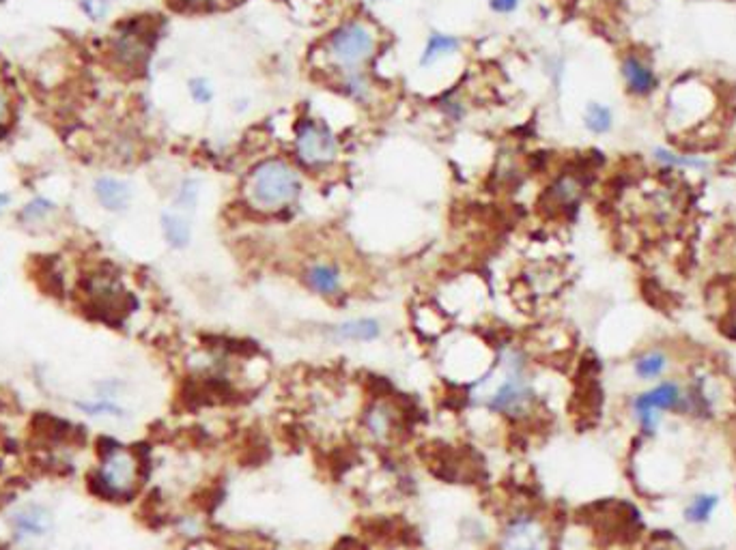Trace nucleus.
I'll list each match as a JSON object with an SVG mask.
<instances>
[{
  "instance_id": "obj_4",
  "label": "nucleus",
  "mask_w": 736,
  "mask_h": 550,
  "mask_svg": "<svg viewBox=\"0 0 736 550\" xmlns=\"http://www.w3.org/2000/svg\"><path fill=\"white\" fill-rule=\"evenodd\" d=\"M301 189L300 170L287 157H265L250 168L242 194L250 209L272 215L298 203Z\"/></svg>"
},
{
  "instance_id": "obj_12",
  "label": "nucleus",
  "mask_w": 736,
  "mask_h": 550,
  "mask_svg": "<svg viewBox=\"0 0 736 550\" xmlns=\"http://www.w3.org/2000/svg\"><path fill=\"white\" fill-rule=\"evenodd\" d=\"M398 411L390 400H373L362 412V428L373 443H386L397 434Z\"/></svg>"
},
{
  "instance_id": "obj_28",
  "label": "nucleus",
  "mask_w": 736,
  "mask_h": 550,
  "mask_svg": "<svg viewBox=\"0 0 736 550\" xmlns=\"http://www.w3.org/2000/svg\"><path fill=\"white\" fill-rule=\"evenodd\" d=\"M80 7L91 20H100L108 11V0H80Z\"/></svg>"
},
{
  "instance_id": "obj_8",
  "label": "nucleus",
  "mask_w": 736,
  "mask_h": 550,
  "mask_svg": "<svg viewBox=\"0 0 736 550\" xmlns=\"http://www.w3.org/2000/svg\"><path fill=\"white\" fill-rule=\"evenodd\" d=\"M84 299L101 318H121L129 308V295L114 273L95 271L84 280Z\"/></svg>"
},
{
  "instance_id": "obj_23",
  "label": "nucleus",
  "mask_w": 736,
  "mask_h": 550,
  "mask_svg": "<svg viewBox=\"0 0 736 550\" xmlns=\"http://www.w3.org/2000/svg\"><path fill=\"white\" fill-rule=\"evenodd\" d=\"M719 507V495L715 492H700L695 495L692 501L687 503V507L683 509V518L684 523L689 525H706L712 518V514L717 512Z\"/></svg>"
},
{
  "instance_id": "obj_32",
  "label": "nucleus",
  "mask_w": 736,
  "mask_h": 550,
  "mask_svg": "<svg viewBox=\"0 0 736 550\" xmlns=\"http://www.w3.org/2000/svg\"><path fill=\"white\" fill-rule=\"evenodd\" d=\"M9 203H11L9 194L0 192V215H3V213H5V209H7V206H9Z\"/></svg>"
},
{
  "instance_id": "obj_2",
  "label": "nucleus",
  "mask_w": 736,
  "mask_h": 550,
  "mask_svg": "<svg viewBox=\"0 0 736 550\" xmlns=\"http://www.w3.org/2000/svg\"><path fill=\"white\" fill-rule=\"evenodd\" d=\"M379 28L364 17H351L325 34L317 54L321 65L330 69L334 78H339L353 71H368V65L379 54Z\"/></svg>"
},
{
  "instance_id": "obj_16",
  "label": "nucleus",
  "mask_w": 736,
  "mask_h": 550,
  "mask_svg": "<svg viewBox=\"0 0 736 550\" xmlns=\"http://www.w3.org/2000/svg\"><path fill=\"white\" fill-rule=\"evenodd\" d=\"M95 200L110 213H123L132 204V187L117 176H97L93 183Z\"/></svg>"
},
{
  "instance_id": "obj_13",
  "label": "nucleus",
  "mask_w": 736,
  "mask_h": 550,
  "mask_svg": "<svg viewBox=\"0 0 736 550\" xmlns=\"http://www.w3.org/2000/svg\"><path fill=\"white\" fill-rule=\"evenodd\" d=\"M620 73H623L626 90L633 97L653 95V90L659 84V78L655 73L653 65L648 61H644L640 54H636V52H629V54L623 56V61H620Z\"/></svg>"
},
{
  "instance_id": "obj_11",
  "label": "nucleus",
  "mask_w": 736,
  "mask_h": 550,
  "mask_svg": "<svg viewBox=\"0 0 736 550\" xmlns=\"http://www.w3.org/2000/svg\"><path fill=\"white\" fill-rule=\"evenodd\" d=\"M301 280H304L308 290L328 301L340 299L347 289L342 267L336 261H328V258H315V261L308 262L301 269Z\"/></svg>"
},
{
  "instance_id": "obj_3",
  "label": "nucleus",
  "mask_w": 736,
  "mask_h": 550,
  "mask_svg": "<svg viewBox=\"0 0 736 550\" xmlns=\"http://www.w3.org/2000/svg\"><path fill=\"white\" fill-rule=\"evenodd\" d=\"M145 464L136 447L104 439L97 447V464L89 473V488L104 501H132L139 495Z\"/></svg>"
},
{
  "instance_id": "obj_26",
  "label": "nucleus",
  "mask_w": 736,
  "mask_h": 550,
  "mask_svg": "<svg viewBox=\"0 0 736 550\" xmlns=\"http://www.w3.org/2000/svg\"><path fill=\"white\" fill-rule=\"evenodd\" d=\"M187 93H190L194 103H198V106H207V103H211V100H214L215 90H214V84H211L207 78L196 76V78L187 80Z\"/></svg>"
},
{
  "instance_id": "obj_20",
  "label": "nucleus",
  "mask_w": 736,
  "mask_h": 550,
  "mask_svg": "<svg viewBox=\"0 0 736 550\" xmlns=\"http://www.w3.org/2000/svg\"><path fill=\"white\" fill-rule=\"evenodd\" d=\"M73 406H76L78 412H82V415H87V417H93V420H128L129 417L128 409L119 404L117 400L101 398V395H97V398H91V400H76Z\"/></svg>"
},
{
  "instance_id": "obj_10",
  "label": "nucleus",
  "mask_w": 736,
  "mask_h": 550,
  "mask_svg": "<svg viewBox=\"0 0 736 550\" xmlns=\"http://www.w3.org/2000/svg\"><path fill=\"white\" fill-rule=\"evenodd\" d=\"M9 531L18 544L37 542L48 537L54 529V514L53 509L39 501H28L11 509Z\"/></svg>"
},
{
  "instance_id": "obj_17",
  "label": "nucleus",
  "mask_w": 736,
  "mask_h": 550,
  "mask_svg": "<svg viewBox=\"0 0 736 550\" xmlns=\"http://www.w3.org/2000/svg\"><path fill=\"white\" fill-rule=\"evenodd\" d=\"M159 231L173 250H186L192 243V223L181 211H164L159 215Z\"/></svg>"
},
{
  "instance_id": "obj_21",
  "label": "nucleus",
  "mask_w": 736,
  "mask_h": 550,
  "mask_svg": "<svg viewBox=\"0 0 736 550\" xmlns=\"http://www.w3.org/2000/svg\"><path fill=\"white\" fill-rule=\"evenodd\" d=\"M667 365H670V357L661 348H648L633 359V372L642 381H657L665 375Z\"/></svg>"
},
{
  "instance_id": "obj_27",
  "label": "nucleus",
  "mask_w": 736,
  "mask_h": 550,
  "mask_svg": "<svg viewBox=\"0 0 736 550\" xmlns=\"http://www.w3.org/2000/svg\"><path fill=\"white\" fill-rule=\"evenodd\" d=\"M198 203V181L196 179H186L181 183L179 189H177L175 204L179 211H192Z\"/></svg>"
},
{
  "instance_id": "obj_18",
  "label": "nucleus",
  "mask_w": 736,
  "mask_h": 550,
  "mask_svg": "<svg viewBox=\"0 0 736 550\" xmlns=\"http://www.w3.org/2000/svg\"><path fill=\"white\" fill-rule=\"evenodd\" d=\"M461 45H464V42H461V39L456 37V34L433 31L429 37H426L425 48H422L420 65L422 67L437 65V62H442L444 59H450V56H454L456 52L461 50Z\"/></svg>"
},
{
  "instance_id": "obj_1",
  "label": "nucleus",
  "mask_w": 736,
  "mask_h": 550,
  "mask_svg": "<svg viewBox=\"0 0 736 550\" xmlns=\"http://www.w3.org/2000/svg\"><path fill=\"white\" fill-rule=\"evenodd\" d=\"M470 395L491 415L511 422L528 420L539 404V389L526 351L517 344H504L487 372L472 383Z\"/></svg>"
},
{
  "instance_id": "obj_7",
  "label": "nucleus",
  "mask_w": 736,
  "mask_h": 550,
  "mask_svg": "<svg viewBox=\"0 0 736 550\" xmlns=\"http://www.w3.org/2000/svg\"><path fill=\"white\" fill-rule=\"evenodd\" d=\"M683 409L684 392L676 381H661L655 387H650L648 392L637 394L631 403V411L637 426L648 434L657 432L661 420H664V412Z\"/></svg>"
},
{
  "instance_id": "obj_19",
  "label": "nucleus",
  "mask_w": 736,
  "mask_h": 550,
  "mask_svg": "<svg viewBox=\"0 0 736 550\" xmlns=\"http://www.w3.org/2000/svg\"><path fill=\"white\" fill-rule=\"evenodd\" d=\"M56 213H59V206H56L54 200L35 196L22 206L18 220L24 228H31V231H39V228H45L50 222L54 220Z\"/></svg>"
},
{
  "instance_id": "obj_29",
  "label": "nucleus",
  "mask_w": 736,
  "mask_h": 550,
  "mask_svg": "<svg viewBox=\"0 0 736 550\" xmlns=\"http://www.w3.org/2000/svg\"><path fill=\"white\" fill-rule=\"evenodd\" d=\"M519 3H521V0H489V7L493 14L511 15L519 9Z\"/></svg>"
},
{
  "instance_id": "obj_22",
  "label": "nucleus",
  "mask_w": 736,
  "mask_h": 550,
  "mask_svg": "<svg viewBox=\"0 0 736 550\" xmlns=\"http://www.w3.org/2000/svg\"><path fill=\"white\" fill-rule=\"evenodd\" d=\"M336 86H339V90L345 97H349V100L358 101V103H367L370 101V97H373V80H370L368 71H353V73H345V76H339L336 78Z\"/></svg>"
},
{
  "instance_id": "obj_33",
  "label": "nucleus",
  "mask_w": 736,
  "mask_h": 550,
  "mask_svg": "<svg viewBox=\"0 0 736 550\" xmlns=\"http://www.w3.org/2000/svg\"><path fill=\"white\" fill-rule=\"evenodd\" d=\"M375 3H384V0H375Z\"/></svg>"
},
{
  "instance_id": "obj_25",
  "label": "nucleus",
  "mask_w": 736,
  "mask_h": 550,
  "mask_svg": "<svg viewBox=\"0 0 736 550\" xmlns=\"http://www.w3.org/2000/svg\"><path fill=\"white\" fill-rule=\"evenodd\" d=\"M584 128L595 136H605L614 129L612 108L601 101H590L584 110Z\"/></svg>"
},
{
  "instance_id": "obj_30",
  "label": "nucleus",
  "mask_w": 736,
  "mask_h": 550,
  "mask_svg": "<svg viewBox=\"0 0 736 550\" xmlns=\"http://www.w3.org/2000/svg\"><path fill=\"white\" fill-rule=\"evenodd\" d=\"M11 119V97L3 84H0V128L9 123Z\"/></svg>"
},
{
  "instance_id": "obj_9",
  "label": "nucleus",
  "mask_w": 736,
  "mask_h": 550,
  "mask_svg": "<svg viewBox=\"0 0 736 550\" xmlns=\"http://www.w3.org/2000/svg\"><path fill=\"white\" fill-rule=\"evenodd\" d=\"M151 34L140 22L119 26L108 43V54L123 71H139L149 59Z\"/></svg>"
},
{
  "instance_id": "obj_24",
  "label": "nucleus",
  "mask_w": 736,
  "mask_h": 550,
  "mask_svg": "<svg viewBox=\"0 0 736 550\" xmlns=\"http://www.w3.org/2000/svg\"><path fill=\"white\" fill-rule=\"evenodd\" d=\"M653 157L655 162H659L665 168H684V170H706L711 168V162L706 157H700V155H687V153H676L672 148L657 147L653 148Z\"/></svg>"
},
{
  "instance_id": "obj_6",
  "label": "nucleus",
  "mask_w": 736,
  "mask_h": 550,
  "mask_svg": "<svg viewBox=\"0 0 736 550\" xmlns=\"http://www.w3.org/2000/svg\"><path fill=\"white\" fill-rule=\"evenodd\" d=\"M340 140L328 125L315 119H304L298 123L293 138V153L306 168H328L339 162Z\"/></svg>"
},
{
  "instance_id": "obj_31",
  "label": "nucleus",
  "mask_w": 736,
  "mask_h": 550,
  "mask_svg": "<svg viewBox=\"0 0 736 550\" xmlns=\"http://www.w3.org/2000/svg\"><path fill=\"white\" fill-rule=\"evenodd\" d=\"M187 5H194V7H215V5H226L228 0H184Z\"/></svg>"
},
{
  "instance_id": "obj_15",
  "label": "nucleus",
  "mask_w": 736,
  "mask_h": 550,
  "mask_svg": "<svg viewBox=\"0 0 736 550\" xmlns=\"http://www.w3.org/2000/svg\"><path fill=\"white\" fill-rule=\"evenodd\" d=\"M584 194H586L584 179H581L579 175H575V172H564V175L558 176V179L547 187L545 198L553 209L569 211L575 209V206L581 203Z\"/></svg>"
},
{
  "instance_id": "obj_14",
  "label": "nucleus",
  "mask_w": 736,
  "mask_h": 550,
  "mask_svg": "<svg viewBox=\"0 0 736 550\" xmlns=\"http://www.w3.org/2000/svg\"><path fill=\"white\" fill-rule=\"evenodd\" d=\"M384 334V327L375 317H356L340 320L330 327V336L339 342H351V344H368L379 340Z\"/></svg>"
},
{
  "instance_id": "obj_5",
  "label": "nucleus",
  "mask_w": 736,
  "mask_h": 550,
  "mask_svg": "<svg viewBox=\"0 0 736 550\" xmlns=\"http://www.w3.org/2000/svg\"><path fill=\"white\" fill-rule=\"evenodd\" d=\"M556 540H553L551 526L540 514L530 512V509H519V512L506 516L504 525L495 540V550H553Z\"/></svg>"
}]
</instances>
